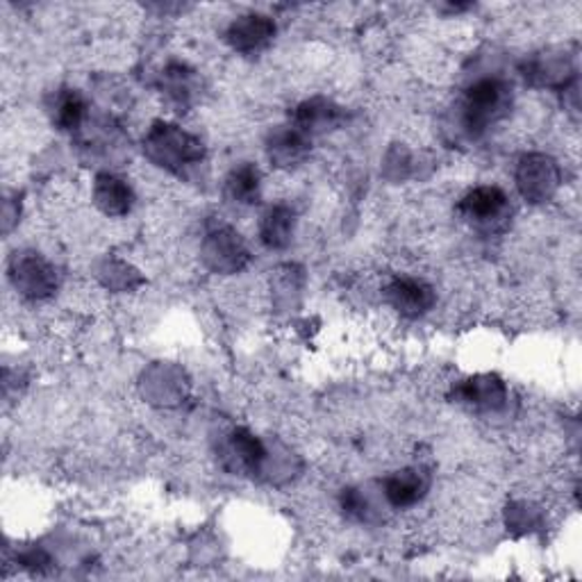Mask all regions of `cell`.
Instances as JSON below:
<instances>
[{"mask_svg": "<svg viewBox=\"0 0 582 582\" xmlns=\"http://www.w3.org/2000/svg\"><path fill=\"white\" fill-rule=\"evenodd\" d=\"M428 492V475L422 469H403L384 480V496L394 507H410Z\"/></svg>", "mask_w": 582, "mask_h": 582, "instance_id": "13", "label": "cell"}, {"mask_svg": "<svg viewBox=\"0 0 582 582\" xmlns=\"http://www.w3.org/2000/svg\"><path fill=\"white\" fill-rule=\"evenodd\" d=\"M510 201L505 197V191L499 187H475L471 189L467 197L460 201L458 212L462 219L473 223L475 228H492V223H499L507 216Z\"/></svg>", "mask_w": 582, "mask_h": 582, "instance_id": "6", "label": "cell"}, {"mask_svg": "<svg viewBox=\"0 0 582 582\" xmlns=\"http://www.w3.org/2000/svg\"><path fill=\"white\" fill-rule=\"evenodd\" d=\"M205 262L219 273H237L248 262V250L233 228H214L203 242Z\"/></svg>", "mask_w": 582, "mask_h": 582, "instance_id": "5", "label": "cell"}, {"mask_svg": "<svg viewBox=\"0 0 582 582\" xmlns=\"http://www.w3.org/2000/svg\"><path fill=\"white\" fill-rule=\"evenodd\" d=\"M346 121L344 108L328 99H310L291 112V125L301 131L305 137L326 135Z\"/></svg>", "mask_w": 582, "mask_h": 582, "instance_id": "8", "label": "cell"}, {"mask_svg": "<svg viewBox=\"0 0 582 582\" xmlns=\"http://www.w3.org/2000/svg\"><path fill=\"white\" fill-rule=\"evenodd\" d=\"M560 180L562 178L556 159L541 153L524 155L519 159V167H516V187H519L522 197L533 205L551 201L560 187Z\"/></svg>", "mask_w": 582, "mask_h": 582, "instance_id": "3", "label": "cell"}, {"mask_svg": "<svg viewBox=\"0 0 582 582\" xmlns=\"http://www.w3.org/2000/svg\"><path fill=\"white\" fill-rule=\"evenodd\" d=\"M159 87L165 89L169 101L187 105L193 93V74L184 67V64H171V67H167V71L161 74Z\"/></svg>", "mask_w": 582, "mask_h": 582, "instance_id": "18", "label": "cell"}, {"mask_svg": "<svg viewBox=\"0 0 582 582\" xmlns=\"http://www.w3.org/2000/svg\"><path fill=\"white\" fill-rule=\"evenodd\" d=\"M342 507H344L348 519H355V522H365L367 514H369L367 501L362 499V494L358 490H344Z\"/></svg>", "mask_w": 582, "mask_h": 582, "instance_id": "19", "label": "cell"}, {"mask_svg": "<svg viewBox=\"0 0 582 582\" xmlns=\"http://www.w3.org/2000/svg\"><path fill=\"white\" fill-rule=\"evenodd\" d=\"M93 201L108 216H125L133 210L135 193L125 180L112 174H101L93 182Z\"/></svg>", "mask_w": 582, "mask_h": 582, "instance_id": "12", "label": "cell"}, {"mask_svg": "<svg viewBox=\"0 0 582 582\" xmlns=\"http://www.w3.org/2000/svg\"><path fill=\"white\" fill-rule=\"evenodd\" d=\"M312 139L305 137L294 125H280L267 139V155L278 169L299 167L310 155Z\"/></svg>", "mask_w": 582, "mask_h": 582, "instance_id": "11", "label": "cell"}, {"mask_svg": "<svg viewBox=\"0 0 582 582\" xmlns=\"http://www.w3.org/2000/svg\"><path fill=\"white\" fill-rule=\"evenodd\" d=\"M225 197H228V201H233L237 205L260 203V199H262L260 169H257L255 165H248V161L235 167L231 171V176L225 178Z\"/></svg>", "mask_w": 582, "mask_h": 582, "instance_id": "15", "label": "cell"}, {"mask_svg": "<svg viewBox=\"0 0 582 582\" xmlns=\"http://www.w3.org/2000/svg\"><path fill=\"white\" fill-rule=\"evenodd\" d=\"M10 280L21 291V296L32 301L48 299L57 289L55 269L37 253H16L10 265Z\"/></svg>", "mask_w": 582, "mask_h": 582, "instance_id": "4", "label": "cell"}, {"mask_svg": "<svg viewBox=\"0 0 582 582\" xmlns=\"http://www.w3.org/2000/svg\"><path fill=\"white\" fill-rule=\"evenodd\" d=\"M512 105V89L499 78H482L473 82L462 99L460 121L469 137H480L488 127L501 121Z\"/></svg>", "mask_w": 582, "mask_h": 582, "instance_id": "2", "label": "cell"}, {"mask_svg": "<svg viewBox=\"0 0 582 582\" xmlns=\"http://www.w3.org/2000/svg\"><path fill=\"white\" fill-rule=\"evenodd\" d=\"M87 116V103L76 89H61L53 103V121L59 131L74 133Z\"/></svg>", "mask_w": 582, "mask_h": 582, "instance_id": "17", "label": "cell"}, {"mask_svg": "<svg viewBox=\"0 0 582 582\" xmlns=\"http://www.w3.org/2000/svg\"><path fill=\"white\" fill-rule=\"evenodd\" d=\"M384 299L403 316L416 318L435 305V291L418 278H394L384 289Z\"/></svg>", "mask_w": 582, "mask_h": 582, "instance_id": "7", "label": "cell"}, {"mask_svg": "<svg viewBox=\"0 0 582 582\" xmlns=\"http://www.w3.org/2000/svg\"><path fill=\"white\" fill-rule=\"evenodd\" d=\"M276 37V23L265 14H244L225 32V40L239 53H257Z\"/></svg>", "mask_w": 582, "mask_h": 582, "instance_id": "10", "label": "cell"}, {"mask_svg": "<svg viewBox=\"0 0 582 582\" xmlns=\"http://www.w3.org/2000/svg\"><path fill=\"white\" fill-rule=\"evenodd\" d=\"M458 403H465L480 412L501 410L507 401V387L499 376H475L460 382L452 392Z\"/></svg>", "mask_w": 582, "mask_h": 582, "instance_id": "9", "label": "cell"}, {"mask_svg": "<svg viewBox=\"0 0 582 582\" xmlns=\"http://www.w3.org/2000/svg\"><path fill=\"white\" fill-rule=\"evenodd\" d=\"M144 153L153 165L182 174V169L201 165L205 157V148L201 139L184 133L182 127L157 121L144 137Z\"/></svg>", "mask_w": 582, "mask_h": 582, "instance_id": "1", "label": "cell"}, {"mask_svg": "<svg viewBox=\"0 0 582 582\" xmlns=\"http://www.w3.org/2000/svg\"><path fill=\"white\" fill-rule=\"evenodd\" d=\"M294 235V212L287 205H273L260 221V239L271 250H282L289 246Z\"/></svg>", "mask_w": 582, "mask_h": 582, "instance_id": "16", "label": "cell"}, {"mask_svg": "<svg viewBox=\"0 0 582 582\" xmlns=\"http://www.w3.org/2000/svg\"><path fill=\"white\" fill-rule=\"evenodd\" d=\"M228 458L233 460L231 467L235 471L257 473L267 460V448L250 430L237 428L228 439Z\"/></svg>", "mask_w": 582, "mask_h": 582, "instance_id": "14", "label": "cell"}]
</instances>
